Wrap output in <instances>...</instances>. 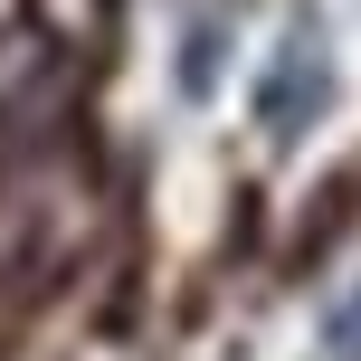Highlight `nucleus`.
<instances>
[{
    "mask_svg": "<svg viewBox=\"0 0 361 361\" xmlns=\"http://www.w3.org/2000/svg\"><path fill=\"white\" fill-rule=\"evenodd\" d=\"M324 95H333V67H324V38H314V29H295V38H286V67H276V76H267V95H257V114H267V133H276V143H286V133L305 124V114L324 105Z\"/></svg>",
    "mask_w": 361,
    "mask_h": 361,
    "instance_id": "nucleus-1",
    "label": "nucleus"
}]
</instances>
